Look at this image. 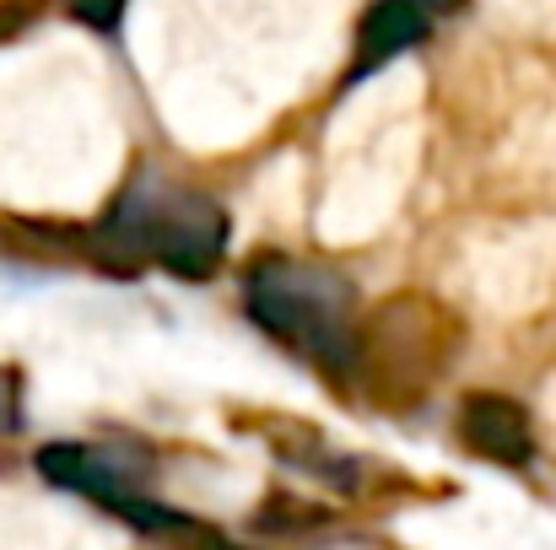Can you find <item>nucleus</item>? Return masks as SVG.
I'll list each match as a JSON object with an SVG mask.
<instances>
[{
    "mask_svg": "<svg viewBox=\"0 0 556 550\" xmlns=\"http://www.w3.org/2000/svg\"><path fill=\"white\" fill-rule=\"evenodd\" d=\"M459 319L427 297V292H394L368 324H357V362L352 378H372L378 399L394 394H427L432 378L448 367V351L459 346Z\"/></svg>",
    "mask_w": 556,
    "mask_h": 550,
    "instance_id": "obj_3",
    "label": "nucleus"
},
{
    "mask_svg": "<svg viewBox=\"0 0 556 550\" xmlns=\"http://www.w3.org/2000/svg\"><path fill=\"white\" fill-rule=\"evenodd\" d=\"M125 5H130V0H71V11H76L87 27H98V33H114L119 16H125Z\"/></svg>",
    "mask_w": 556,
    "mask_h": 550,
    "instance_id": "obj_7",
    "label": "nucleus"
},
{
    "mask_svg": "<svg viewBox=\"0 0 556 550\" xmlns=\"http://www.w3.org/2000/svg\"><path fill=\"white\" fill-rule=\"evenodd\" d=\"M27 22H33V5L27 0H0V43H11Z\"/></svg>",
    "mask_w": 556,
    "mask_h": 550,
    "instance_id": "obj_8",
    "label": "nucleus"
},
{
    "mask_svg": "<svg viewBox=\"0 0 556 550\" xmlns=\"http://www.w3.org/2000/svg\"><path fill=\"white\" fill-rule=\"evenodd\" d=\"M249 319L287 351L319 362L336 378H352L357 362V292L330 265L260 259L249 270Z\"/></svg>",
    "mask_w": 556,
    "mask_h": 550,
    "instance_id": "obj_1",
    "label": "nucleus"
},
{
    "mask_svg": "<svg viewBox=\"0 0 556 550\" xmlns=\"http://www.w3.org/2000/svg\"><path fill=\"white\" fill-rule=\"evenodd\" d=\"M98 248L109 254V265L157 259L179 281H211L227 254V216L194 189L141 174L98 221Z\"/></svg>",
    "mask_w": 556,
    "mask_h": 550,
    "instance_id": "obj_2",
    "label": "nucleus"
},
{
    "mask_svg": "<svg viewBox=\"0 0 556 550\" xmlns=\"http://www.w3.org/2000/svg\"><path fill=\"white\" fill-rule=\"evenodd\" d=\"M211 550H243V546H227V540H216V546H211Z\"/></svg>",
    "mask_w": 556,
    "mask_h": 550,
    "instance_id": "obj_11",
    "label": "nucleus"
},
{
    "mask_svg": "<svg viewBox=\"0 0 556 550\" xmlns=\"http://www.w3.org/2000/svg\"><path fill=\"white\" fill-rule=\"evenodd\" d=\"M416 5H427V11H443V5H454V0H416Z\"/></svg>",
    "mask_w": 556,
    "mask_h": 550,
    "instance_id": "obj_10",
    "label": "nucleus"
},
{
    "mask_svg": "<svg viewBox=\"0 0 556 550\" xmlns=\"http://www.w3.org/2000/svg\"><path fill=\"white\" fill-rule=\"evenodd\" d=\"M459 437L470 453L508 464V470H525L535 459V426H530L525 405L508 394H470L459 405Z\"/></svg>",
    "mask_w": 556,
    "mask_h": 550,
    "instance_id": "obj_5",
    "label": "nucleus"
},
{
    "mask_svg": "<svg viewBox=\"0 0 556 550\" xmlns=\"http://www.w3.org/2000/svg\"><path fill=\"white\" fill-rule=\"evenodd\" d=\"M38 475L60 491H76V497H92L98 508H119L141 491V470L119 453H103V448H87V443H49L38 448Z\"/></svg>",
    "mask_w": 556,
    "mask_h": 550,
    "instance_id": "obj_4",
    "label": "nucleus"
},
{
    "mask_svg": "<svg viewBox=\"0 0 556 550\" xmlns=\"http://www.w3.org/2000/svg\"><path fill=\"white\" fill-rule=\"evenodd\" d=\"M421 38H427V5H416V0H378L363 16V27H357V65H352L346 87L368 81V71L389 65L405 49H416Z\"/></svg>",
    "mask_w": 556,
    "mask_h": 550,
    "instance_id": "obj_6",
    "label": "nucleus"
},
{
    "mask_svg": "<svg viewBox=\"0 0 556 550\" xmlns=\"http://www.w3.org/2000/svg\"><path fill=\"white\" fill-rule=\"evenodd\" d=\"M16 421H22V410H16V383H11V372H0V432H16Z\"/></svg>",
    "mask_w": 556,
    "mask_h": 550,
    "instance_id": "obj_9",
    "label": "nucleus"
}]
</instances>
